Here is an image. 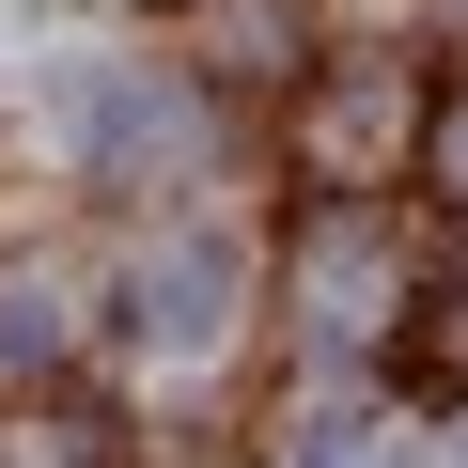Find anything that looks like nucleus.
I'll return each mask as SVG.
<instances>
[{
    "instance_id": "1",
    "label": "nucleus",
    "mask_w": 468,
    "mask_h": 468,
    "mask_svg": "<svg viewBox=\"0 0 468 468\" xmlns=\"http://www.w3.org/2000/svg\"><path fill=\"white\" fill-rule=\"evenodd\" d=\"M234 297H250V266H234V234H156V250L125 266V328L156 344V359H203L218 328H234Z\"/></svg>"
},
{
    "instance_id": "2",
    "label": "nucleus",
    "mask_w": 468,
    "mask_h": 468,
    "mask_svg": "<svg viewBox=\"0 0 468 468\" xmlns=\"http://www.w3.org/2000/svg\"><path fill=\"white\" fill-rule=\"evenodd\" d=\"M63 141L94 172H156V156H187V79L172 63H79L63 79Z\"/></svg>"
},
{
    "instance_id": "3",
    "label": "nucleus",
    "mask_w": 468,
    "mask_h": 468,
    "mask_svg": "<svg viewBox=\"0 0 468 468\" xmlns=\"http://www.w3.org/2000/svg\"><path fill=\"white\" fill-rule=\"evenodd\" d=\"M375 297H390V250H375V234H328V250H313V313L328 328H375Z\"/></svg>"
}]
</instances>
